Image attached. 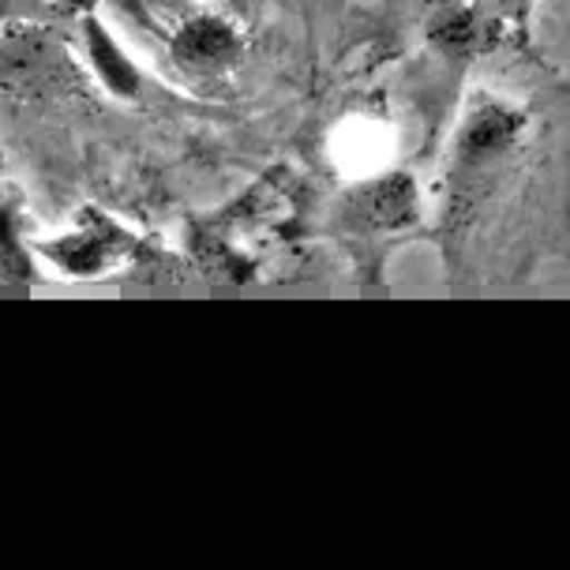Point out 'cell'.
Masks as SVG:
<instances>
[{
	"label": "cell",
	"instance_id": "4",
	"mask_svg": "<svg viewBox=\"0 0 570 570\" xmlns=\"http://www.w3.org/2000/svg\"><path fill=\"white\" fill-rule=\"evenodd\" d=\"M173 53L191 71H222L240 57V38L226 19L218 16H196L180 27Z\"/></svg>",
	"mask_w": 570,
	"mask_h": 570
},
{
	"label": "cell",
	"instance_id": "7",
	"mask_svg": "<svg viewBox=\"0 0 570 570\" xmlns=\"http://www.w3.org/2000/svg\"><path fill=\"white\" fill-rule=\"evenodd\" d=\"M109 4H117L125 16L139 19V23H147V12H142V0H109Z\"/></svg>",
	"mask_w": 570,
	"mask_h": 570
},
{
	"label": "cell",
	"instance_id": "6",
	"mask_svg": "<svg viewBox=\"0 0 570 570\" xmlns=\"http://www.w3.org/2000/svg\"><path fill=\"white\" fill-rule=\"evenodd\" d=\"M529 4L533 0H476L473 4V12L481 16V23H495V27H503V23H518L525 12H529Z\"/></svg>",
	"mask_w": 570,
	"mask_h": 570
},
{
	"label": "cell",
	"instance_id": "2",
	"mask_svg": "<svg viewBox=\"0 0 570 570\" xmlns=\"http://www.w3.org/2000/svg\"><path fill=\"white\" fill-rule=\"evenodd\" d=\"M416 185L405 173H386L356 185L342 199V222L353 233H394L416 222Z\"/></svg>",
	"mask_w": 570,
	"mask_h": 570
},
{
	"label": "cell",
	"instance_id": "5",
	"mask_svg": "<svg viewBox=\"0 0 570 570\" xmlns=\"http://www.w3.org/2000/svg\"><path fill=\"white\" fill-rule=\"evenodd\" d=\"M87 46H90V60H95L101 83L109 90H117V95H136V87H139L136 68L128 65L125 53L117 49V42L95 23V19H87Z\"/></svg>",
	"mask_w": 570,
	"mask_h": 570
},
{
	"label": "cell",
	"instance_id": "3",
	"mask_svg": "<svg viewBox=\"0 0 570 570\" xmlns=\"http://www.w3.org/2000/svg\"><path fill=\"white\" fill-rule=\"evenodd\" d=\"M131 248H136V240L125 229L114 226L109 218H101V214H87L83 226L71 229L68 237H60V244H46V256L60 263V271L87 278V274L114 271L117 263L131 256Z\"/></svg>",
	"mask_w": 570,
	"mask_h": 570
},
{
	"label": "cell",
	"instance_id": "1",
	"mask_svg": "<svg viewBox=\"0 0 570 570\" xmlns=\"http://www.w3.org/2000/svg\"><path fill=\"white\" fill-rule=\"evenodd\" d=\"M525 117L518 109L503 106V101H476L470 117L462 120L454 139V158H451V207L470 210L481 191L492 185V177L511 161V155L522 142ZM446 207V210H451Z\"/></svg>",
	"mask_w": 570,
	"mask_h": 570
}]
</instances>
